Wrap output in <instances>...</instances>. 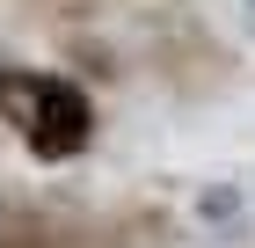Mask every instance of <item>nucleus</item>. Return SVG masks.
<instances>
[{
    "mask_svg": "<svg viewBox=\"0 0 255 248\" xmlns=\"http://www.w3.org/2000/svg\"><path fill=\"white\" fill-rule=\"evenodd\" d=\"M0 117L22 132V146L44 153V161H66V153L88 146L95 132V110L73 80L59 73H0Z\"/></svg>",
    "mask_w": 255,
    "mask_h": 248,
    "instance_id": "nucleus-1",
    "label": "nucleus"
},
{
    "mask_svg": "<svg viewBox=\"0 0 255 248\" xmlns=\"http://www.w3.org/2000/svg\"><path fill=\"white\" fill-rule=\"evenodd\" d=\"M7 241H15V212L0 205V248H7Z\"/></svg>",
    "mask_w": 255,
    "mask_h": 248,
    "instance_id": "nucleus-2",
    "label": "nucleus"
},
{
    "mask_svg": "<svg viewBox=\"0 0 255 248\" xmlns=\"http://www.w3.org/2000/svg\"><path fill=\"white\" fill-rule=\"evenodd\" d=\"M241 7H248V15H255V0H241Z\"/></svg>",
    "mask_w": 255,
    "mask_h": 248,
    "instance_id": "nucleus-3",
    "label": "nucleus"
}]
</instances>
